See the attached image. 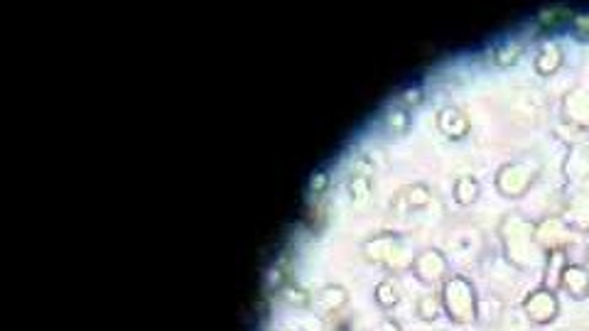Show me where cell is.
<instances>
[{
	"label": "cell",
	"instance_id": "cell-13",
	"mask_svg": "<svg viewBox=\"0 0 589 331\" xmlns=\"http://www.w3.org/2000/svg\"><path fill=\"white\" fill-rule=\"evenodd\" d=\"M520 52H523V45H520L519 40H506L503 45H499L496 49H493V62L496 64H513L516 59L520 57Z\"/></svg>",
	"mask_w": 589,
	"mask_h": 331
},
{
	"label": "cell",
	"instance_id": "cell-8",
	"mask_svg": "<svg viewBox=\"0 0 589 331\" xmlns=\"http://www.w3.org/2000/svg\"><path fill=\"white\" fill-rule=\"evenodd\" d=\"M565 224L570 228H580L587 231L589 228V192H577L570 199V206L565 211Z\"/></svg>",
	"mask_w": 589,
	"mask_h": 331
},
{
	"label": "cell",
	"instance_id": "cell-6",
	"mask_svg": "<svg viewBox=\"0 0 589 331\" xmlns=\"http://www.w3.org/2000/svg\"><path fill=\"white\" fill-rule=\"evenodd\" d=\"M511 226V231H506V243H509V255L519 260V255H530V243L536 238L533 233V226L520 221V219H513V221H506Z\"/></svg>",
	"mask_w": 589,
	"mask_h": 331
},
{
	"label": "cell",
	"instance_id": "cell-1",
	"mask_svg": "<svg viewBox=\"0 0 589 331\" xmlns=\"http://www.w3.org/2000/svg\"><path fill=\"white\" fill-rule=\"evenodd\" d=\"M445 307L455 322L474 319V290L462 278L449 280L445 285Z\"/></svg>",
	"mask_w": 589,
	"mask_h": 331
},
{
	"label": "cell",
	"instance_id": "cell-14",
	"mask_svg": "<svg viewBox=\"0 0 589 331\" xmlns=\"http://www.w3.org/2000/svg\"><path fill=\"white\" fill-rule=\"evenodd\" d=\"M455 194H457L459 204H472V201L476 199V194H479V184H476V179H472V177L457 179Z\"/></svg>",
	"mask_w": 589,
	"mask_h": 331
},
{
	"label": "cell",
	"instance_id": "cell-18",
	"mask_svg": "<svg viewBox=\"0 0 589 331\" xmlns=\"http://www.w3.org/2000/svg\"><path fill=\"white\" fill-rule=\"evenodd\" d=\"M405 103H420V89L405 91Z\"/></svg>",
	"mask_w": 589,
	"mask_h": 331
},
{
	"label": "cell",
	"instance_id": "cell-11",
	"mask_svg": "<svg viewBox=\"0 0 589 331\" xmlns=\"http://www.w3.org/2000/svg\"><path fill=\"white\" fill-rule=\"evenodd\" d=\"M560 64H563V49L557 42H543L540 47V52L536 57V69L543 76H550L560 69Z\"/></svg>",
	"mask_w": 589,
	"mask_h": 331
},
{
	"label": "cell",
	"instance_id": "cell-10",
	"mask_svg": "<svg viewBox=\"0 0 589 331\" xmlns=\"http://www.w3.org/2000/svg\"><path fill=\"white\" fill-rule=\"evenodd\" d=\"M440 130L447 138H465L466 133H469V121H466V116L459 111V108H442L440 113Z\"/></svg>",
	"mask_w": 589,
	"mask_h": 331
},
{
	"label": "cell",
	"instance_id": "cell-3",
	"mask_svg": "<svg viewBox=\"0 0 589 331\" xmlns=\"http://www.w3.org/2000/svg\"><path fill=\"white\" fill-rule=\"evenodd\" d=\"M565 177L577 192H589V145H575L565 162Z\"/></svg>",
	"mask_w": 589,
	"mask_h": 331
},
{
	"label": "cell",
	"instance_id": "cell-19",
	"mask_svg": "<svg viewBox=\"0 0 589 331\" xmlns=\"http://www.w3.org/2000/svg\"><path fill=\"white\" fill-rule=\"evenodd\" d=\"M587 270H589V253H587Z\"/></svg>",
	"mask_w": 589,
	"mask_h": 331
},
{
	"label": "cell",
	"instance_id": "cell-4",
	"mask_svg": "<svg viewBox=\"0 0 589 331\" xmlns=\"http://www.w3.org/2000/svg\"><path fill=\"white\" fill-rule=\"evenodd\" d=\"M563 116L577 130H589V89H572L565 96Z\"/></svg>",
	"mask_w": 589,
	"mask_h": 331
},
{
	"label": "cell",
	"instance_id": "cell-16",
	"mask_svg": "<svg viewBox=\"0 0 589 331\" xmlns=\"http://www.w3.org/2000/svg\"><path fill=\"white\" fill-rule=\"evenodd\" d=\"M572 30H575V35L580 37V40H589V10H582V13H575L572 15Z\"/></svg>",
	"mask_w": 589,
	"mask_h": 331
},
{
	"label": "cell",
	"instance_id": "cell-7",
	"mask_svg": "<svg viewBox=\"0 0 589 331\" xmlns=\"http://www.w3.org/2000/svg\"><path fill=\"white\" fill-rule=\"evenodd\" d=\"M560 287L575 300H584L589 295V270L582 265H567L560 278Z\"/></svg>",
	"mask_w": 589,
	"mask_h": 331
},
{
	"label": "cell",
	"instance_id": "cell-15",
	"mask_svg": "<svg viewBox=\"0 0 589 331\" xmlns=\"http://www.w3.org/2000/svg\"><path fill=\"white\" fill-rule=\"evenodd\" d=\"M376 297H379V302L383 307H391L396 305L398 302V287L393 280H383L379 285V292H376Z\"/></svg>",
	"mask_w": 589,
	"mask_h": 331
},
{
	"label": "cell",
	"instance_id": "cell-5",
	"mask_svg": "<svg viewBox=\"0 0 589 331\" xmlns=\"http://www.w3.org/2000/svg\"><path fill=\"white\" fill-rule=\"evenodd\" d=\"M528 317L538 324L553 322L557 314V300H555L553 290H538L526 300Z\"/></svg>",
	"mask_w": 589,
	"mask_h": 331
},
{
	"label": "cell",
	"instance_id": "cell-2",
	"mask_svg": "<svg viewBox=\"0 0 589 331\" xmlns=\"http://www.w3.org/2000/svg\"><path fill=\"white\" fill-rule=\"evenodd\" d=\"M538 174V165L528 160L513 162L509 167H503L502 174H499V189H502L506 197H520L528 187H530V182L536 179Z\"/></svg>",
	"mask_w": 589,
	"mask_h": 331
},
{
	"label": "cell",
	"instance_id": "cell-9",
	"mask_svg": "<svg viewBox=\"0 0 589 331\" xmlns=\"http://www.w3.org/2000/svg\"><path fill=\"white\" fill-rule=\"evenodd\" d=\"M415 270L425 282H437L445 275V258L437 251H425L415 260Z\"/></svg>",
	"mask_w": 589,
	"mask_h": 331
},
{
	"label": "cell",
	"instance_id": "cell-17",
	"mask_svg": "<svg viewBox=\"0 0 589 331\" xmlns=\"http://www.w3.org/2000/svg\"><path fill=\"white\" fill-rule=\"evenodd\" d=\"M418 309H420V317H425V319H432V317L437 314V302L432 300V295L422 297L420 307H418Z\"/></svg>",
	"mask_w": 589,
	"mask_h": 331
},
{
	"label": "cell",
	"instance_id": "cell-12",
	"mask_svg": "<svg viewBox=\"0 0 589 331\" xmlns=\"http://www.w3.org/2000/svg\"><path fill=\"white\" fill-rule=\"evenodd\" d=\"M572 15L575 13L567 5H550V8H543L538 13V22H540V27H548V30H557V27L570 25Z\"/></svg>",
	"mask_w": 589,
	"mask_h": 331
}]
</instances>
